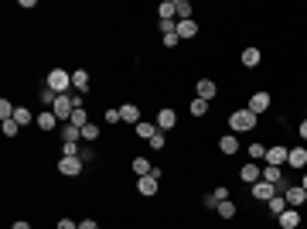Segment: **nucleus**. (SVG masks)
Wrapping results in <instances>:
<instances>
[{"label":"nucleus","mask_w":307,"mask_h":229,"mask_svg":"<svg viewBox=\"0 0 307 229\" xmlns=\"http://www.w3.org/2000/svg\"><path fill=\"white\" fill-rule=\"evenodd\" d=\"M48 89L51 92H58V96H65L68 89H72V72H65V69H51L48 72Z\"/></svg>","instance_id":"obj_1"},{"label":"nucleus","mask_w":307,"mask_h":229,"mask_svg":"<svg viewBox=\"0 0 307 229\" xmlns=\"http://www.w3.org/2000/svg\"><path fill=\"white\" fill-rule=\"evenodd\" d=\"M253 123H256V113H253L249 106H246V110H236V113L229 116V126H232L236 134H246V130H253Z\"/></svg>","instance_id":"obj_2"},{"label":"nucleus","mask_w":307,"mask_h":229,"mask_svg":"<svg viewBox=\"0 0 307 229\" xmlns=\"http://www.w3.org/2000/svg\"><path fill=\"white\" fill-rule=\"evenodd\" d=\"M51 113L62 120V123H68L72 120V113H75V99H72V92H65V96H58L55 106H51Z\"/></svg>","instance_id":"obj_3"},{"label":"nucleus","mask_w":307,"mask_h":229,"mask_svg":"<svg viewBox=\"0 0 307 229\" xmlns=\"http://www.w3.org/2000/svg\"><path fill=\"white\" fill-rule=\"evenodd\" d=\"M284 198H287V206H290V209H297V206H304V202H307V192L300 188V185H287Z\"/></svg>","instance_id":"obj_4"},{"label":"nucleus","mask_w":307,"mask_h":229,"mask_svg":"<svg viewBox=\"0 0 307 229\" xmlns=\"http://www.w3.org/2000/svg\"><path fill=\"white\" fill-rule=\"evenodd\" d=\"M253 195H256V198H260V202H270L273 195H284V192H280V188H276V185H270V182H263V178H260V182L253 185Z\"/></svg>","instance_id":"obj_5"},{"label":"nucleus","mask_w":307,"mask_h":229,"mask_svg":"<svg viewBox=\"0 0 307 229\" xmlns=\"http://www.w3.org/2000/svg\"><path fill=\"white\" fill-rule=\"evenodd\" d=\"M82 164H86L82 158H62V161H58V171L68 174V178H75V174L82 171Z\"/></svg>","instance_id":"obj_6"},{"label":"nucleus","mask_w":307,"mask_h":229,"mask_svg":"<svg viewBox=\"0 0 307 229\" xmlns=\"http://www.w3.org/2000/svg\"><path fill=\"white\" fill-rule=\"evenodd\" d=\"M239 178H242V182H249V185H256V182L263 178L260 164H256V161H249V164H242V171H239Z\"/></svg>","instance_id":"obj_7"},{"label":"nucleus","mask_w":307,"mask_h":229,"mask_svg":"<svg viewBox=\"0 0 307 229\" xmlns=\"http://www.w3.org/2000/svg\"><path fill=\"white\" fill-rule=\"evenodd\" d=\"M287 154H290L287 147H266V164L280 168V164H287Z\"/></svg>","instance_id":"obj_8"},{"label":"nucleus","mask_w":307,"mask_h":229,"mask_svg":"<svg viewBox=\"0 0 307 229\" xmlns=\"http://www.w3.org/2000/svg\"><path fill=\"white\" fill-rule=\"evenodd\" d=\"M249 110H253L256 116H260V113H266V110H270V96H266V92H253Z\"/></svg>","instance_id":"obj_9"},{"label":"nucleus","mask_w":307,"mask_h":229,"mask_svg":"<svg viewBox=\"0 0 307 229\" xmlns=\"http://www.w3.org/2000/svg\"><path fill=\"white\" fill-rule=\"evenodd\" d=\"M263 182L276 185L280 192H284V188H287V185H284V174H280V168H273V164H266V168H263Z\"/></svg>","instance_id":"obj_10"},{"label":"nucleus","mask_w":307,"mask_h":229,"mask_svg":"<svg viewBox=\"0 0 307 229\" xmlns=\"http://www.w3.org/2000/svg\"><path fill=\"white\" fill-rule=\"evenodd\" d=\"M136 192L140 195H157V178H154V174H144V178H140V182H136Z\"/></svg>","instance_id":"obj_11"},{"label":"nucleus","mask_w":307,"mask_h":229,"mask_svg":"<svg viewBox=\"0 0 307 229\" xmlns=\"http://www.w3.org/2000/svg\"><path fill=\"white\" fill-rule=\"evenodd\" d=\"M58 126V116L51 113V110H45V113H38V130H45V134H51Z\"/></svg>","instance_id":"obj_12"},{"label":"nucleus","mask_w":307,"mask_h":229,"mask_svg":"<svg viewBox=\"0 0 307 229\" xmlns=\"http://www.w3.org/2000/svg\"><path fill=\"white\" fill-rule=\"evenodd\" d=\"M120 120H123V123H140V110H136V106L133 103H123V106H120Z\"/></svg>","instance_id":"obj_13"},{"label":"nucleus","mask_w":307,"mask_h":229,"mask_svg":"<svg viewBox=\"0 0 307 229\" xmlns=\"http://www.w3.org/2000/svg\"><path fill=\"white\" fill-rule=\"evenodd\" d=\"M194 92H198V99H205V103H208V99L215 96V82H212V79H198Z\"/></svg>","instance_id":"obj_14"},{"label":"nucleus","mask_w":307,"mask_h":229,"mask_svg":"<svg viewBox=\"0 0 307 229\" xmlns=\"http://www.w3.org/2000/svg\"><path fill=\"white\" fill-rule=\"evenodd\" d=\"M157 134H160L157 123H147V120H140V123H136V137H140V140H154Z\"/></svg>","instance_id":"obj_15"},{"label":"nucleus","mask_w":307,"mask_h":229,"mask_svg":"<svg viewBox=\"0 0 307 229\" xmlns=\"http://www.w3.org/2000/svg\"><path fill=\"white\" fill-rule=\"evenodd\" d=\"M287 164L304 168V164H307V147H290V154H287Z\"/></svg>","instance_id":"obj_16"},{"label":"nucleus","mask_w":307,"mask_h":229,"mask_svg":"<svg viewBox=\"0 0 307 229\" xmlns=\"http://www.w3.org/2000/svg\"><path fill=\"white\" fill-rule=\"evenodd\" d=\"M174 120H178V116H174V110H160V113H157V130H160V134H164V130H171V126H174Z\"/></svg>","instance_id":"obj_17"},{"label":"nucleus","mask_w":307,"mask_h":229,"mask_svg":"<svg viewBox=\"0 0 307 229\" xmlns=\"http://www.w3.org/2000/svg\"><path fill=\"white\" fill-rule=\"evenodd\" d=\"M62 137H65V144H79L82 140V130L72 123H62Z\"/></svg>","instance_id":"obj_18"},{"label":"nucleus","mask_w":307,"mask_h":229,"mask_svg":"<svg viewBox=\"0 0 307 229\" xmlns=\"http://www.w3.org/2000/svg\"><path fill=\"white\" fill-rule=\"evenodd\" d=\"M174 17L178 21H191V4L188 0H174Z\"/></svg>","instance_id":"obj_19"},{"label":"nucleus","mask_w":307,"mask_h":229,"mask_svg":"<svg viewBox=\"0 0 307 229\" xmlns=\"http://www.w3.org/2000/svg\"><path fill=\"white\" fill-rule=\"evenodd\" d=\"M280 226H284V229H297V226H300V216H297V209H287L284 216H280Z\"/></svg>","instance_id":"obj_20"},{"label":"nucleus","mask_w":307,"mask_h":229,"mask_svg":"<svg viewBox=\"0 0 307 229\" xmlns=\"http://www.w3.org/2000/svg\"><path fill=\"white\" fill-rule=\"evenodd\" d=\"M14 120H17L21 126H27V123H38V116H31V110H27V106H17V110H14Z\"/></svg>","instance_id":"obj_21"},{"label":"nucleus","mask_w":307,"mask_h":229,"mask_svg":"<svg viewBox=\"0 0 307 229\" xmlns=\"http://www.w3.org/2000/svg\"><path fill=\"white\" fill-rule=\"evenodd\" d=\"M194 35H198L194 21H178V38H194Z\"/></svg>","instance_id":"obj_22"},{"label":"nucleus","mask_w":307,"mask_h":229,"mask_svg":"<svg viewBox=\"0 0 307 229\" xmlns=\"http://www.w3.org/2000/svg\"><path fill=\"white\" fill-rule=\"evenodd\" d=\"M287 209H290V206H287L284 195H273V198H270V212H273V216H284Z\"/></svg>","instance_id":"obj_23"},{"label":"nucleus","mask_w":307,"mask_h":229,"mask_svg":"<svg viewBox=\"0 0 307 229\" xmlns=\"http://www.w3.org/2000/svg\"><path fill=\"white\" fill-rule=\"evenodd\" d=\"M260 48H246V52H242V65H249V69H253V65H260Z\"/></svg>","instance_id":"obj_24"},{"label":"nucleus","mask_w":307,"mask_h":229,"mask_svg":"<svg viewBox=\"0 0 307 229\" xmlns=\"http://www.w3.org/2000/svg\"><path fill=\"white\" fill-rule=\"evenodd\" d=\"M157 17H160V21H174V0H164V4H160Z\"/></svg>","instance_id":"obj_25"},{"label":"nucleus","mask_w":307,"mask_h":229,"mask_svg":"<svg viewBox=\"0 0 307 229\" xmlns=\"http://www.w3.org/2000/svg\"><path fill=\"white\" fill-rule=\"evenodd\" d=\"M72 86H75V89H86V86H89V72L75 69V72H72Z\"/></svg>","instance_id":"obj_26"},{"label":"nucleus","mask_w":307,"mask_h":229,"mask_svg":"<svg viewBox=\"0 0 307 229\" xmlns=\"http://www.w3.org/2000/svg\"><path fill=\"white\" fill-rule=\"evenodd\" d=\"M68 123L79 126V130H82V126H89V116H86V110H82V106H75V113H72V120H68Z\"/></svg>","instance_id":"obj_27"},{"label":"nucleus","mask_w":307,"mask_h":229,"mask_svg":"<svg viewBox=\"0 0 307 229\" xmlns=\"http://www.w3.org/2000/svg\"><path fill=\"white\" fill-rule=\"evenodd\" d=\"M218 147H222V154H236V150H239V140L232 137V134H229V137H222V140H218Z\"/></svg>","instance_id":"obj_28"},{"label":"nucleus","mask_w":307,"mask_h":229,"mask_svg":"<svg viewBox=\"0 0 307 229\" xmlns=\"http://www.w3.org/2000/svg\"><path fill=\"white\" fill-rule=\"evenodd\" d=\"M82 140H86V144H92V140H99V126H96V123L82 126Z\"/></svg>","instance_id":"obj_29"},{"label":"nucleus","mask_w":307,"mask_h":229,"mask_svg":"<svg viewBox=\"0 0 307 229\" xmlns=\"http://www.w3.org/2000/svg\"><path fill=\"white\" fill-rule=\"evenodd\" d=\"M133 171L140 174V178H144V174H150L154 168H150V161H147V158H136V161H133Z\"/></svg>","instance_id":"obj_30"},{"label":"nucleus","mask_w":307,"mask_h":229,"mask_svg":"<svg viewBox=\"0 0 307 229\" xmlns=\"http://www.w3.org/2000/svg\"><path fill=\"white\" fill-rule=\"evenodd\" d=\"M249 150V161H266V147L263 144H253V147H246Z\"/></svg>","instance_id":"obj_31"},{"label":"nucleus","mask_w":307,"mask_h":229,"mask_svg":"<svg viewBox=\"0 0 307 229\" xmlns=\"http://www.w3.org/2000/svg\"><path fill=\"white\" fill-rule=\"evenodd\" d=\"M218 216H222V219H232V216H236V206H232L229 198H226V202H218Z\"/></svg>","instance_id":"obj_32"},{"label":"nucleus","mask_w":307,"mask_h":229,"mask_svg":"<svg viewBox=\"0 0 307 229\" xmlns=\"http://www.w3.org/2000/svg\"><path fill=\"white\" fill-rule=\"evenodd\" d=\"M191 113H194V116H205V113H208V103L194 96V99H191Z\"/></svg>","instance_id":"obj_33"},{"label":"nucleus","mask_w":307,"mask_h":229,"mask_svg":"<svg viewBox=\"0 0 307 229\" xmlns=\"http://www.w3.org/2000/svg\"><path fill=\"white\" fill-rule=\"evenodd\" d=\"M14 110H17V106H11L7 99H0V120H14Z\"/></svg>","instance_id":"obj_34"},{"label":"nucleus","mask_w":307,"mask_h":229,"mask_svg":"<svg viewBox=\"0 0 307 229\" xmlns=\"http://www.w3.org/2000/svg\"><path fill=\"white\" fill-rule=\"evenodd\" d=\"M17 130H21L17 120H4V134H7V137H17Z\"/></svg>","instance_id":"obj_35"},{"label":"nucleus","mask_w":307,"mask_h":229,"mask_svg":"<svg viewBox=\"0 0 307 229\" xmlns=\"http://www.w3.org/2000/svg\"><path fill=\"white\" fill-rule=\"evenodd\" d=\"M79 154H82L79 144H65V147H62V158H79Z\"/></svg>","instance_id":"obj_36"},{"label":"nucleus","mask_w":307,"mask_h":229,"mask_svg":"<svg viewBox=\"0 0 307 229\" xmlns=\"http://www.w3.org/2000/svg\"><path fill=\"white\" fill-rule=\"evenodd\" d=\"M160 41H164V48H174V45H178V41H181V38H178V35H164V38H160Z\"/></svg>","instance_id":"obj_37"},{"label":"nucleus","mask_w":307,"mask_h":229,"mask_svg":"<svg viewBox=\"0 0 307 229\" xmlns=\"http://www.w3.org/2000/svg\"><path fill=\"white\" fill-rule=\"evenodd\" d=\"M150 147H154V150H164V134H157V137L150 140Z\"/></svg>","instance_id":"obj_38"},{"label":"nucleus","mask_w":307,"mask_h":229,"mask_svg":"<svg viewBox=\"0 0 307 229\" xmlns=\"http://www.w3.org/2000/svg\"><path fill=\"white\" fill-rule=\"evenodd\" d=\"M212 198H215V202H226L229 192H226V188H215V192H212Z\"/></svg>","instance_id":"obj_39"},{"label":"nucleus","mask_w":307,"mask_h":229,"mask_svg":"<svg viewBox=\"0 0 307 229\" xmlns=\"http://www.w3.org/2000/svg\"><path fill=\"white\" fill-rule=\"evenodd\" d=\"M106 120L109 123H120V110H106Z\"/></svg>","instance_id":"obj_40"},{"label":"nucleus","mask_w":307,"mask_h":229,"mask_svg":"<svg viewBox=\"0 0 307 229\" xmlns=\"http://www.w3.org/2000/svg\"><path fill=\"white\" fill-rule=\"evenodd\" d=\"M58 229H79V222H72V219H62V222H58Z\"/></svg>","instance_id":"obj_41"},{"label":"nucleus","mask_w":307,"mask_h":229,"mask_svg":"<svg viewBox=\"0 0 307 229\" xmlns=\"http://www.w3.org/2000/svg\"><path fill=\"white\" fill-rule=\"evenodd\" d=\"M79 229H99V222L96 219H86V222H79Z\"/></svg>","instance_id":"obj_42"},{"label":"nucleus","mask_w":307,"mask_h":229,"mask_svg":"<svg viewBox=\"0 0 307 229\" xmlns=\"http://www.w3.org/2000/svg\"><path fill=\"white\" fill-rule=\"evenodd\" d=\"M11 229H31V226H27V222H24V219H17V222H14Z\"/></svg>","instance_id":"obj_43"},{"label":"nucleus","mask_w":307,"mask_h":229,"mask_svg":"<svg viewBox=\"0 0 307 229\" xmlns=\"http://www.w3.org/2000/svg\"><path fill=\"white\" fill-rule=\"evenodd\" d=\"M300 137L307 140V120H304V123H300Z\"/></svg>","instance_id":"obj_44"},{"label":"nucleus","mask_w":307,"mask_h":229,"mask_svg":"<svg viewBox=\"0 0 307 229\" xmlns=\"http://www.w3.org/2000/svg\"><path fill=\"white\" fill-rule=\"evenodd\" d=\"M300 188H304V192H307V174H304V182H300Z\"/></svg>","instance_id":"obj_45"}]
</instances>
